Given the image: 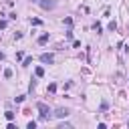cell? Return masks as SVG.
<instances>
[{
	"label": "cell",
	"mask_w": 129,
	"mask_h": 129,
	"mask_svg": "<svg viewBox=\"0 0 129 129\" xmlns=\"http://www.w3.org/2000/svg\"><path fill=\"white\" fill-rule=\"evenodd\" d=\"M36 109L40 111V117H42V119H46L48 115H51V109H48L44 103H38V105H36Z\"/></svg>",
	"instance_id": "obj_1"
},
{
	"label": "cell",
	"mask_w": 129,
	"mask_h": 129,
	"mask_svg": "<svg viewBox=\"0 0 129 129\" xmlns=\"http://www.w3.org/2000/svg\"><path fill=\"white\" fill-rule=\"evenodd\" d=\"M40 61L51 64V63H55V55H51V53H44V55H40Z\"/></svg>",
	"instance_id": "obj_2"
},
{
	"label": "cell",
	"mask_w": 129,
	"mask_h": 129,
	"mask_svg": "<svg viewBox=\"0 0 129 129\" xmlns=\"http://www.w3.org/2000/svg\"><path fill=\"white\" fill-rule=\"evenodd\" d=\"M40 6L44 10H51V8H55V0H40Z\"/></svg>",
	"instance_id": "obj_3"
},
{
	"label": "cell",
	"mask_w": 129,
	"mask_h": 129,
	"mask_svg": "<svg viewBox=\"0 0 129 129\" xmlns=\"http://www.w3.org/2000/svg\"><path fill=\"white\" fill-rule=\"evenodd\" d=\"M55 115H57L59 119H63V117H67V115H69V109H63V107H61V109L55 111Z\"/></svg>",
	"instance_id": "obj_4"
},
{
	"label": "cell",
	"mask_w": 129,
	"mask_h": 129,
	"mask_svg": "<svg viewBox=\"0 0 129 129\" xmlns=\"http://www.w3.org/2000/svg\"><path fill=\"white\" fill-rule=\"evenodd\" d=\"M46 40H48V32H46V34H42V36L38 38V44H44Z\"/></svg>",
	"instance_id": "obj_5"
},
{
	"label": "cell",
	"mask_w": 129,
	"mask_h": 129,
	"mask_svg": "<svg viewBox=\"0 0 129 129\" xmlns=\"http://www.w3.org/2000/svg\"><path fill=\"white\" fill-rule=\"evenodd\" d=\"M34 73H36V77H42V75H44V69H42V67H36Z\"/></svg>",
	"instance_id": "obj_6"
},
{
	"label": "cell",
	"mask_w": 129,
	"mask_h": 129,
	"mask_svg": "<svg viewBox=\"0 0 129 129\" xmlns=\"http://www.w3.org/2000/svg\"><path fill=\"white\" fill-rule=\"evenodd\" d=\"M4 115H6V119H8V121H12V119H14V113H12V111H6Z\"/></svg>",
	"instance_id": "obj_7"
},
{
	"label": "cell",
	"mask_w": 129,
	"mask_h": 129,
	"mask_svg": "<svg viewBox=\"0 0 129 129\" xmlns=\"http://www.w3.org/2000/svg\"><path fill=\"white\" fill-rule=\"evenodd\" d=\"M55 91H57V85L51 83V85H48V93H55Z\"/></svg>",
	"instance_id": "obj_8"
},
{
	"label": "cell",
	"mask_w": 129,
	"mask_h": 129,
	"mask_svg": "<svg viewBox=\"0 0 129 129\" xmlns=\"http://www.w3.org/2000/svg\"><path fill=\"white\" fill-rule=\"evenodd\" d=\"M4 77L10 79V77H12V69H6V71H4Z\"/></svg>",
	"instance_id": "obj_9"
},
{
	"label": "cell",
	"mask_w": 129,
	"mask_h": 129,
	"mask_svg": "<svg viewBox=\"0 0 129 129\" xmlns=\"http://www.w3.org/2000/svg\"><path fill=\"white\" fill-rule=\"evenodd\" d=\"M30 63H32V59H30V57H28V59H24V63H22V67H28Z\"/></svg>",
	"instance_id": "obj_10"
},
{
	"label": "cell",
	"mask_w": 129,
	"mask_h": 129,
	"mask_svg": "<svg viewBox=\"0 0 129 129\" xmlns=\"http://www.w3.org/2000/svg\"><path fill=\"white\" fill-rule=\"evenodd\" d=\"M115 28H117V24H115V22H109V30H111V32L115 30Z\"/></svg>",
	"instance_id": "obj_11"
}]
</instances>
